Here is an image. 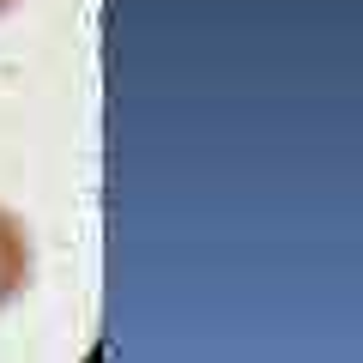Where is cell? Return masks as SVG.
<instances>
[{
    "instance_id": "1",
    "label": "cell",
    "mask_w": 363,
    "mask_h": 363,
    "mask_svg": "<svg viewBox=\"0 0 363 363\" xmlns=\"http://www.w3.org/2000/svg\"><path fill=\"white\" fill-rule=\"evenodd\" d=\"M30 285V230L18 212L0 206V309Z\"/></svg>"
},
{
    "instance_id": "2",
    "label": "cell",
    "mask_w": 363,
    "mask_h": 363,
    "mask_svg": "<svg viewBox=\"0 0 363 363\" xmlns=\"http://www.w3.org/2000/svg\"><path fill=\"white\" fill-rule=\"evenodd\" d=\"M13 6H18V0H0V13H13Z\"/></svg>"
}]
</instances>
